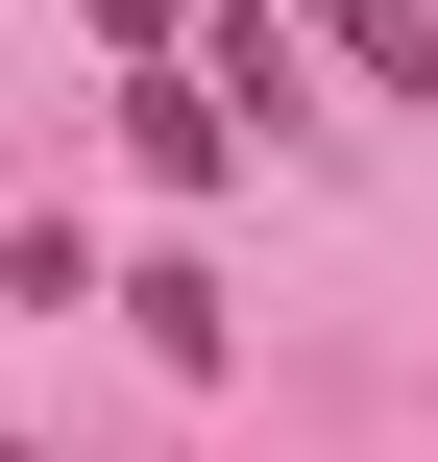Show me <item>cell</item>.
Listing matches in <instances>:
<instances>
[{
    "label": "cell",
    "instance_id": "3",
    "mask_svg": "<svg viewBox=\"0 0 438 462\" xmlns=\"http://www.w3.org/2000/svg\"><path fill=\"white\" fill-rule=\"evenodd\" d=\"M341 73H390V97H438V0H341Z\"/></svg>",
    "mask_w": 438,
    "mask_h": 462
},
{
    "label": "cell",
    "instance_id": "1",
    "mask_svg": "<svg viewBox=\"0 0 438 462\" xmlns=\"http://www.w3.org/2000/svg\"><path fill=\"white\" fill-rule=\"evenodd\" d=\"M122 171H146V195H219V171H244V122H219L195 73H146V97H122Z\"/></svg>",
    "mask_w": 438,
    "mask_h": 462
},
{
    "label": "cell",
    "instance_id": "2",
    "mask_svg": "<svg viewBox=\"0 0 438 462\" xmlns=\"http://www.w3.org/2000/svg\"><path fill=\"white\" fill-rule=\"evenodd\" d=\"M293 97H317V49H293V24L244 0V24H219V122H293Z\"/></svg>",
    "mask_w": 438,
    "mask_h": 462
}]
</instances>
